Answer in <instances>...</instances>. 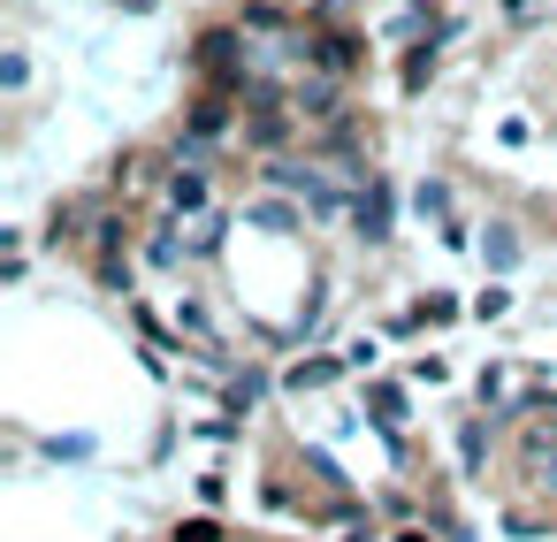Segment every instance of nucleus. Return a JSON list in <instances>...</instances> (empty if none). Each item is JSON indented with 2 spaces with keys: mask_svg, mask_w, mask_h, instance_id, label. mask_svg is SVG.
Instances as JSON below:
<instances>
[{
  "mask_svg": "<svg viewBox=\"0 0 557 542\" xmlns=\"http://www.w3.org/2000/svg\"><path fill=\"white\" fill-rule=\"evenodd\" d=\"M351 214H359V230H367V237H382V230H389V199H382V192H359V199H351Z\"/></svg>",
  "mask_w": 557,
  "mask_h": 542,
  "instance_id": "nucleus-3",
  "label": "nucleus"
},
{
  "mask_svg": "<svg viewBox=\"0 0 557 542\" xmlns=\"http://www.w3.org/2000/svg\"><path fill=\"white\" fill-rule=\"evenodd\" d=\"M252 138H260V146H268V153H275V146H283V138H290V123H283V115H260V123H252Z\"/></svg>",
  "mask_w": 557,
  "mask_h": 542,
  "instance_id": "nucleus-10",
  "label": "nucleus"
},
{
  "mask_svg": "<svg viewBox=\"0 0 557 542\" xmlns=\"http://www.w3.org/2000/svg\"><path fill=\"white\" fill-rule=\"evenodd\" d=\"M123 9H131V16H153V9H161V0H123Z\"/></svg>",
  "mask_w": 557,
  "mask_h": 542,
  "instance_id": "nucleus-13",
  "label": "nucleus"
},
{
  "mask_svg": "<svg viewBox=\"0 0 557 542\" xmlns=\"http://www.w3.org/2000/svg\"><path fill=\"white\" fill-rule=\"evenodd\" d=\"M397 542H428V534H420V527H405V534H397Z\"/></svg>",
  "mask_w": 557,
  "mask_h": 542,
  "instance_id": "nucleus-14",
  "label": "nucleus"
},
{
  "mask_svg": "<svg viewBox=\"0 0 557 542\" xmlns=\"http://www.w3.org/2000/svg\"><path fill=\"white\" fill-rule=\"evenodd\" d=\"M230 54H237V39H230V32H207V39H199V70H222Z\"/></svg>",
  "mask_w": 557,
  "mask_h": 542,
  "instance_id": "nucleus-6",
  "label": "nucleus"
},
{
  "mask_svg": "<svg viewBox=\"0 0 557 542\" xmlns=\"http://www.w3.org/2000/svg\"><path fill=\"white\" fill-rule=\"evenodd\" d=\"M481 252H488V268H511V260H519V237H511L504 222H488V237H481Z\"/></svg>",
  "mask_w": 557,
  "mask_h": 542,
  "instance_id": "nucleus-4",
  "label": "nucleus"
},
{
  "mask_svg": "<svg viewBox=\"0 0 557 542\" xmlns=\"http://www.w3.org/2000/svg\"><path fill=\"white\" fill-rule=\"evenodd\" d=\"M321 70L344 77V70H351V39H329V47H321Z\"/></svg>",
  "mask_w": 557,
  "mask_h": 542,
  "instance_id": "nucleus-9",
  "label": "nucleus"
},
{
  "mask_svg": "<svg viewBox=\"0 0 557 542\" xmlns=\"http://www.w3.org/2000/svg\"><path fill=\"white\" fill-rule=\"evenodd\" d=\"M450 313H458V298H443V291H435V298H420V306H412V321H450Z\"/></svg>",
  "mask_w": 557,
  "mask_h": 542,
  "instance_id": "nucleus-12",
  "label": "nucleus"
},
{
  "mask_svg": "<svg viewBox=\"0 0 557 542\" xmlns=\"http://www.w3.org/2000/svg\"><path fill=\"white\" fill-rule=\"evenodd\" d=\"M428 77H435V47H420V54H405V85H412V93H420V85H428Z\"/></svg>",
  "mask_w": 557,
  "mask_h": 542,
  "instance_id": "nucleus-8",
  "label": "nucleus"
},
{
  "mask_svg": "<svg viewBox=\"0 0 557 542\" xmlns=\"http://www.w3.org/2000/svg\"><path fill=\"white\" fill-rule=\"evenodd\" d=\"M252 222H260V230H298V214H290V207H275V199H268V207H252Z\"/></svg>",
  "mask_w": 557,
  "mask_h": 542,
  "instance_id": "nucleus-11",
  "label": "nucleus"
},
{
  "mask_svg": "<svg viewBox=\"0 0 557 542\" xmlns=\"http://www.w3.org/2000/svg\"><path fill=\"white\" fill-rule=\"evenodd\" d=\"M191 131H199V138H222V131H230V108H222V100H207V108L191 115Z\"/></svg>",
  "mask_w": 557,
  "mask_h": 542,
  "instance_id": "nucleus-7",
  "label": "nucleus"
},
{
  "mask_svg": "<svg viewBox=\"0 0 557 542\" xmlns=\"http://www.w3.org/2000/svg\"><path fill=\"white\" fill-rule=\"evenodd\" d=\"M367 405H374V412H382L389 428L405 420V390H397V382H374V390H367Z\"/></svg>",
  "mask_w": 557,
  "mask_h": 542,
  "instance_id": "nucleus-5",
  "label": "nucleus"
},
{
  "mask_svg": "<svg viewBox=\"0 0 557 542\" xmlns=\"http://www.w3.org/2000/svg\"><path fill=\"white\" fill-rule=\"evenodd\" d=\"M336 367L344 359H298V367H283V390H321V382H336Z\"/></svg>",
  "mask_w": 557,
  "mask_h": 542,
  "instance_id": "nucleus-2",
  "label": "nucleus"
},
{
  "mask_svg": "<svg viewBox=\"0 0 557 542\" xmlns=\"http://www.w3.org/2000/svg\"><path fill=\"white\" fill-rule=\"evenodd\" d=\"M169 207H176V214H207V176H199V169H184V176L169 184Z\"/></svg>",
  "mask_w": 557,
  "mask_h": 542,
  "instance_id": "nucleus-1",
  "label": "nucleus"
}]
</instances>
